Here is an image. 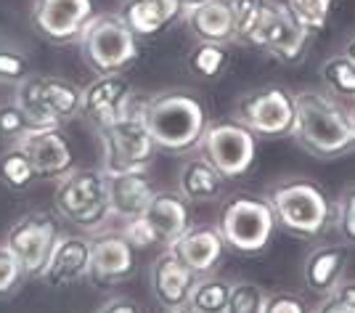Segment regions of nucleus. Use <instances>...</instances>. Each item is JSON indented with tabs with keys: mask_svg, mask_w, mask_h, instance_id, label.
I'll use <instances>...</instances> for the list:
<instances>
[{
	"mask_svg": "<svg viewBox=\"0 0 355 313\" xmlns=\"http://www.w3.org/2000/svg\"><path fill=\"white\" fill-rule=\"evenodd\" d=\"M138 218L148 228L154 244H159L164 250L173 247L178 239L191 228V208H189V202L180 194H170V192H157L154 199L148 202V208Z\"/></svg>",
	"mask_w": 355,
	"mask_h": 313,
	"instance_id": "nucleus-17",
	"label": "nucleus"
},
{
	"mask_svg": "<svg viewBox=\"0 0 355 313\" xmlns=\"http://www.w3.org/2000/svg\"><path fill=\"white\" fill-rule=\"evenodd\" d=\"M228 300H231V282L209 273V276H199L191 300H189V308L193 313H225Z\"/></svg>",
	"mask_w": 355,
	"mask_h": 313,
	"instance_id": "nucleus-29",
	"label": "nucleus"
},
{
	"mask_svg": "<svg viewBox=\"0 0 355 313\" xmlns=\"http://www.w3.org/2000/svg\"><path fill=\"white\" fill-rule=\"evenodd\" d=\"M106 186H109V208H112V218L133 221L144 210L148 208V202L154 199L157 189L154 180L148 178V170H133V173H114L106 176Z\"/></svg>",
	"mask_w": 355,
	"mask_h": 313,
	"instance_id": "nucleus-23",
	"label": "nucleus"
},
{
	"mask_svg": "<svg viewBox=\"0 0 355 313\" xmlns=\"http://www.w3.org/2000/svg\"><path fill=\"white\" fill-rule=\"evenodd\" d=\"M284 14L295 22L305 35H321L331 22L334 0H279Z\"/></svg>",
	"mask_w": 355,
	"mask_h": 313,
	"instance_id": "nucleus-26",
	"label": "nucleus"
},
{
	"mask_svg": "<svg viewBox=\"0 0 355 313\" xmlns=\"http://www.w3.org/2000/svg\"><path fill=\"white\" fill-rule=\"evenodd\" d=\"M37 180V170L21 146H8L0 154V183L11 192H27Z\"/></svg>",
	"mask_w": 355,
	"mask_h": 313,
	"instance_id": "nucleus-28",
	"label": "nucleus"
},
{
	"mask_svg": "<svg viewBox=\"0 0 355 313\" xmlns=\"http://www.w3.org/2000/svg\"><path fill=\"white\" fill-rule=\"evenodd\" d=\"M144 119L157 149L170 154L199 149L209 125L205 101L189 90H164L144 99Z\"/></svg>",
	"mask_w": 355,
	"mask_h": 313,
	"instance_id": "nucleus-3",
	"label": "nucleus"
},
{
	"mask_svg": "<svg viewBox=\"0 0 355 313\" xmlns=\"http://www.w3.org/2000/svg\"><path fill=\"white\" fill-rule=\"evenodd\" d=\"M164 313H193L189 305H183V308H164Z\"/></svg>",
	"mask_w": 355,
	"mask_h": 313,
	"instance_id": "nucleus-42",
	"label": "nucleus"
},
{
	"mask_svg": "<svg viewBox=\"0 0 355 313\" xmlns=\"http://www.w3.org/2000/svg\"><path fill=\"white\" fill-rule=\"evenodd\" d=\"M180 22L189 27L196 43H234L236 40V19L231 0H207L191 8H183Z\"/></svg>",
	"mask_w": 355,
	"mask_h": 313,
	"instance_id": "nucleus-19",
	"label": "nucleus"
},
{
	"mask_svg": "<svg viewBox=\"0 0 355 313\" xmlns=\"http://www.w3.org/2000/svg\"><path fill=\"white\" fill-rule=\"evenodd\" d=\"M93 0H35L32 22L37 32L53 43L80 40L83 30L93 19Z\"/></svg>",
	"mask_w": 355,
	"mask_h": 313,
	"instance_id": "nucleus-13",
	"label": "nucleus"
},
{
	"mask_svg": "<svg viewBox=\"0 0 355 313\" xmlns=\"http://www.w3.org/2000/svg\"><path fill=\"white\" fill-rule=\"evenodd\" d=\"M295 141L318 160L355 149V106L324 90L295 93Z\"/></svg>",
	"mask_w": 355,
	"mask_h": 313,
	"instance_id": "nucleus-1",
	"label": "nucleus"
},
{
	"mask_svg": "<svg viewBox=\"0 0 355 313\" xmlns=\"http://www.w3.org/2000/svg\"><path fill=\"white\" fill-rule=\"evenodd\" d=\"M236 119L257 138H284L295 130V93L266 85L247 93L236 104Z\"/></svg>",
	"mask_w": 355,
	"mask_h": 313,
	"instance_id": "nucleus-11",
	"label": "nucleus"
},
{
	"mask_svg": "<svg viewBox=\"0 0 355 313\" xmlns=\"http://www.w3.org/2000/svg\"><path fill=\"white\" fill-rule=\"evenodd\" d=\"M135 104L130 83L122 75H98L90 85L83 88V106L80 115L98 128L117 122L128 115V109Z\"/></svg>",
	"mask_w": 355,
	"mask_h": 313,
	"instance_id": "nucleus-15",
	"label": "nucleus"
},
{
	"mask_svg": "<svg viewBox=\"0 0 355 313\" xmlns=\"http://www.w3.org/2000/svg\"><path fill=\"white\" fill-rule=\"evenodd\" d=\"M331 298H337L340 303H345V305L355 308V279H345V282L337 287V292H334Z\"/></svg>",
	"mask_w": 355,
	"mask_h": 313,
	"instance_id": "nucleus-39",
	"label": "nucleus"
},
{
	"mask_svg": "<svg viewBox=\"0 0 355 313\" xmlns=\"http://www.w3.org/2000/svg\"><path fill=\"white\" fill-rule=\"evenodd\" d=\"M268 292L260 284L236 282L231 284V300L225 313H266Z\"/></svg>",
	"mask_w": 355,
	"mask_h": 313,
	"instance_id": "nucleus-31",
	"label": "nucleus"
},
{
	"mask_svg": "<svg viewBox=\"0 0 355 313\" xmlns=\"http://www.w3.org/2000/svg\"><path fill=\"white\" fill-rule=\"evenodd\" d=\"M61 239V228L53 215L30 212L19 218L6 237V247L16 255L27 279H43L45 266L53 255V247Z\"/></svg>",
	"mask_w": 355,
	"mask_h": 313,
	"instance_id": "nucleus-12",
	"label": "nucleus"
},
{
	"mask_svg": "<svg viewBox=\"0 0 355 313\" xmlns=\"http://www.w3.org/2000/svg\"><path fill=\"white\" fill-rule=\"evenodd\" d=\"M27 276H24V269L21 263L16 260V255L3 244L0 247V300L11 298L16 289L21 287Z\"/></svg>",
	"mask_w": 355,
	"mask_h": 313,
	"instance_id": "nucleus-33",
	"label": "nucleus"
},
{
	"mask_svg": "<svg viewBox=\"0 0 355 313\" xmlns=\"http://www.w3.org/2000/svg\"><path fill=\"white\" fill-rule=\"evenodd\" d=\"M186 64L196 80H218L231 64V51L225 43H196Z\"/></svg>",
	"mask_w": 355,
	"mask_h": 313,
	"instance_id": "nucleus-27",
	"label": "nucleus"
},
{
	"mask_svg": "<svg viewBox=\"0 0 355 313\" xmlns=\"http://www.w3.org/2000/svg\"><path fill=\"white\" fill-rule=\"evenodd\" d=\"M321 80L331 96L342 101H355V64L345 53L331 56L321 64Z\"/></svg>",
	"mask_w": 355,
	"mask_h": 313,
	"instance_id": "nucleus-30",
	"label": "nucleus"
},
{
	"mask_svg": "<svg viewBox=\"0 0 355 313\" xmlns=\"http://www.w3.org/2000/svg\"><path fill=\"white\" fill-rule=\"evenodd\" d=\"M199 154L220 170L225 180L247 176L257 160V135L247 125L234 119H218L209 122L205 138L199 144Z\"/></svg>",
	"mask_w": 355,
	"mask_h": 313,
	"instance_id": "nucleus-10",
	"label": "nucleus"
},
{
	"mask_svg": "<svg viewBox=\"0 0 355 313\" xmlns=\"http://www.w3.org/2000/svg\"><path fill=\"white\" fill-rule=\"evenodd\" d=\"M77 43L83 51V59L98 75H119L141 56L138 37L119 14L93 16Z\"/></svg>",
	"mask_w": 355,
	"mask_h": 313,
	"instance_id": "nucleus-8",
	"label": "nucleus"
},
{
	"mask_svg": "<svg viewBox=\"0 0 355 313\" xmlns=\"http://www.w3.org/2000/svg\"><path fill=\"white\" fill-rule=\"evenodd\" d=\"M32 77L30 59L14 48H0V83L8 85H21Z\"/></svg>",
	"mask_w": 355,
	"mask_h": 313,
	"instance_id": "nucleus-32",
	"label": "nucleus"
},
{
	"mask_svg": "<svg viewBox=\"0 0 355 313\" xmlns=\"http://www.w3.org/2000/svg\"><path fill=\"white\" fill-rule=\"evenodd\" d=\"M180 14L183 6L178 0H125L119 8L122 22L133 30L138 40L162 35L175 19H180Z\"/></svg>",
	"mask_w": 355,
	"mask_h": 313,
	"instance_id": "nucleus-24",
	"label": "nucleus"
},
{
	"mask_svg": "<svg viewBox=\"0 0 355 313\" xmlns=\"http://www.w3.org/2000/svg\"><path fill=\"white\" fill-rule=\"evenodd\" d=\"M347 263H350V253L342 244H321L311 250L302 266V276H305V287L318 298H331L337 292L347 276Z\"/></svg>",
	"mask_w": 355,
	"mask_h": 313,
	"instance_id": "nucleus-21",
	"label": "nucleus"
},
{
	"mask_svg": "<svg viewBox=\"0 0 355 313\" xmlns=\"http://www.w3.org/2000/svg\"><path fill=\"white\" fill-rule=\"evenodd\" d=\"M135 271V247L128 242V237L119 234H98L93 239L90 247V273L101 287H112V284L128 282Z\"/></svg>",
	"mask_w": 355,
	"mask_h": 313,
	"instance_id": "nucleus-16",
	"label": "nucleus"
},
{
	"mask_svg": "<svg viewBox=\"0 0 355 313\" xmlns=\"http://www.w3.org/2000/svg\"><path fill=\"white\" fill-rule=\"evenodd\" d=\"M334 228L340 231V237L345 242L355 244V186L345 189L334 205V218H331Z\"/></svg>",
	"mask_w": 355,
	"mask_h": 313,
	"instance_id": "nucleus-34",
	"label": "nucleus"
},
{
	"mask_svg": "<svg viewBox=\"0 0 355 313\" xmlns=\"http://www.w3.org/2000/svg\"><path fill=\"white\" fill-rule=\"evenodd\" d=\"M183 8H191V6H199V3H207V0H178Z\"/></svg>",
	"mask_w": 355,
	"mask_h": 313,
	"instance_id": "nucleus-41",
	"label": "nucleus"
},
{
	"mask_svg": "<svg viewBox=\"0 0 355 313\" xmlns=\"http://www.w3.org/2000/svg\"><path fill=\"white\" fill-rule=\"evenodd\" d=\"M53 205H56V212H61V218H67L72 226L83 231H98L112 218L106 173L101 167L98 170L72 167L56 183Z\"/></svg>",
	"mask_w": 355,
	"mask_h": 313,
	"instance_id": "nucleus-6",
	"label": "nucleus"
},
{
	"mask_svg": "<svg viewBox=\"0 0 355 313\" xmlns=\"http://www.w3.org/2000/svg\"><path fill=\"white\" fill-rule=\"evenodd\" d=\"M90 247L93 242L77 234H61V239L53 247V255L45 266L43 279L51 287H69L90 273Z\"/></svg>",
	"mask_w": 355,
	"mask_h": 313,
	"instance_id": "nucleus-20",
	"label": "nucleus"
},
{
	"mask_svg": "<svg viewBox=\"0 0 355 313\" xmlns=\"http://www.w3.org/2000/svg\"><path fill=\"white\" fill-rule=\"evenodd\" d=\"M199 273H193L173 250H164L151 263V292L162 308H183L191 300Z\"/></svg>",
	"mask_w": 355,
	"mask_h": 313,
	"instance_id": "nucleus-18",
	"label": "nucleus"
},
{
	"mask_svg": "<svg viewBox=\"0 0 355 313\" xmlns=\"http://www.w3.org/2000/svg\"><path fill=\"white\" fill-rule=\"evenodd\" d=\"M16 104L27 112L32 128L64 125L80 115L83 90L64 77H30L16 90Z\"/></svg>",
	"mask_w": 355,
	"mask_h": 313,
	"instance_id": "nucleus-9",
	"label": "nucleus"
},
{
	"mask_svg": "<svg viewBox=\"0 0 355 313\" xmlns=\"http://www.w3.org/2000/svg\"><path fill=\"white\" fill-rule=\"evenodd\" d=\"M266 199L279 228L300 239L324 234L334 218V205L326 192L311 178H284L266 192Z\"/></svg>",
	"mask_w": 355,
	"mask_h": 313,
	"instance_id": "nucleus-4",
	"label": "nucleus"
},
{
	"mask_svg": "<svg viewBox=\"0 0 355 313\" xmlns=\"http://www.w3.org/2000/svg\"><path fill=\"white\" fill-rule=\"evenodd\" d=\"M16 146L27 151V157L37 170V178H61L74 167L72 141L61 130V125L30 128L16 141Z\"/></svg>",
	"mask_w": 355,
	"mask_h": 313,
	"instance_id": "nucleus-14",
	"label": "nucleus"
},
{
	"mask_svg": "<svg viewBox=\"0 0 355 313\" xmlns=\"http://www.w3.org/2000/svg\"><path fill=\"white\" fill-rule=\"evenodd\" d=\"M30 128H32V122H30V117H27V112L16 104V101L14 104L0 106V138L14 141L16 144Z\"/></svg>",
	"mask_w": 355,
	"mask_h": 313,
	"instance_id": "nucleus-35",
	"label": "nucleus"
},
{
	"mask_svg": "<svg viewBox=\"0 0 355 313\" xmlns=\"http://www.w3.org/2000/svg\"><path fill=\"white\" fill-rule=\"evenodd\" d=\"M225 189V178L220 176V170H215V164L207 162L202 154L191 157L189 162L178 170V194L186 202H212L218 199Z\"/></svg>",
	"mask_w": 355,
	"mask_h": 313,
	"instance_id": "nucleus-25",
	"label": "nucleus"
},
{
	"mask_svg": "<svg viewBox=\"0 0 355 313\" xmlns=\"http://www.w3.org/2000/svg\"><path fill=\"white\" fill-rule=\"evenodd\" d=\"M236 19V40L260 48L282 64H297L305 59L311 35L297 27L284 14L279 0H231Z\"/></svg>",
	"mask_w": 355,
	"mask_h": 313,
	"instance_id": "nucleus-2",
	"label": "nucleus"
},
{
	"mask_svg": "<svg viewBox=\"0 0 355 313\" xmlns=\"http://www.w3.org/2000/svg\"><path fill=\"white\" fill-rule=\"evenodd\" d=\"M98 313H144V311H141V305H138V303H133V300L114 298V300H109V303H106Z\"/></svg>",
	"mask_w": 355,
	"mask_h": 313,
	"instance_id": "nucleus-37",
	"label": "nucleus"
},
{
	"mask_svg": "<svg viewBox=\"0 0 355 313\" xmlns=\"http://www.w3.org/2000/svg\"><path fill=\"white\" fill-rule=\"evenodd\" d=\"M98 141H101V170L106 176L148 170L159 151L144 119V101L138 99L125 117L98 128Z\"/></svg>",
	"mask_w": 355,
	"mask_h": 313,
	"instance_id": "nucleus-5",
	"label": "nucleus"
},
{
	"mask_svg": "<svg viewBox=\"0 0 355 313\" xmlns=\"http://www.w3.org/2000/svg\"><path fill=\"white\" fill-rule=\"evenodd\" d=\"M266 313H311V308L295 292H268Z\"/></svg>",
	"mask_w": 355,
	"mask_h": 313,
	"instance_id": "nucleus-36",
	"label": "nucleus"
},
{
	"mask_svg": "<svg viewBox=\"0 0 355 313\" xmlns=\"http://www.w3.org/2000/svg\"><path fill=\"white\" fill-rule=\"evenodd\" d=\"M311 313H355V308L340 303L337 298H324L318 303V308H313Z\"/></svg>",
	"mask_w": 355,
	"mask_h": 313,
	"instance_id": "nucleus-38",
	"label": "nucleus"
},
{
	"mask_svg": "<svg viewBox=\"0 0 355 313\" xmlns=\"http://www.w3.org/2000/svg\"><path fill=\"white\" fill-rule=\"evenodd\" d=\"M345 56H347V59H350V61L355 64V35L350 37V40H347V48H345Z\"/></svg>",
	"mask_w": 355,
	"mask_h": 313,
	"instance_id": "nucleus-40",
	"label": "nucleus"
},
{
	"mask_svg": "<svg viewBox=\"0 0 355 313\" xmlns=\"http://www.w3.org/2000/svg\"><path fill=\"white\" fill-rule=\"evenodd\" d=\"M167 250H173L193 273L209 276L220 266L223 253H225V239H223L220 228H215V226H191Z\"/></svg>",
	"mask_w": 355,
	"mask_h": 313,
	"instance_id": "nucleus-22",
	"label": "nucleus"
},
{
	"mask_svg": "<svg viewBox=\"0 0 355 313\" xmlns=\"http://www.w3.org/2000/svg\"><path fill=\"white\" fill-rule=\"evenodd\" d=\"M218 228L225 239V247L241 255H260L270 247L279 223L266 196L236 194L223 205Z\"/></svg>",
	"mask_w": 355,
	"mask_h": 313,
	"instance_id": "nucleus-7",
	"label": "nucleus"
}]
</instances>
